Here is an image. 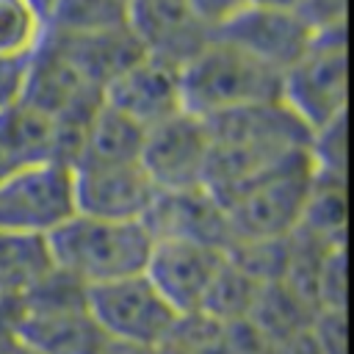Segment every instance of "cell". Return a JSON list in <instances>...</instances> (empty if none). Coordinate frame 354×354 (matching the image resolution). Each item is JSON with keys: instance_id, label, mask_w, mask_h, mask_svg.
Listing matches in <instances>:
<instances>
[{"instance_id": "1", "label": "cell", "mask_w": 354, "mask_h": 354, "mask_svg": "<svg viewBox=\"0 0 354 354\" xmlns=\"http://www.w3.org/2000/svg\"><path fill=\"white\" fill-rule=\"evenodd\" d=\"M205 122L210 130L205 188L213 196H221L266 169L304 152L310 141V130L282 100L227 111Z\"/></svg>"}, {"instance_id": "2", "label": "cell", "mask_w": 354, "mask_h": 354, "mask_svg": "<svg viewBox=\"0 0 354 354\" xmlns=\"http://www.w3.org/2000/svg\"><path fill=\"white\" fill-rule=\"evenodd\" d=\"M152 243L144 221H108L80 213L47 235L53 266L83 288L144 274Z\"/></svg>"}, {"instance_id": "3", "label": "cell", "mask_w": 354, "mask_h": 354, "mask_svg": "<svg viewBox=\"0 0 354 354\" xmlns=\"http://www.w3.org/2000/svg\"><path fill=\"white\" fill-rule=\"evenodd\" d=\"M282 75L235 44L210 36L183 66V111L210 119L227 111L279 100Z\"/></svg>"}, {"instance_id": "4", "label": "cell", "mask_w": 354, "mask_h": 354, "mask_svg": "<svg viewBox=\"0 0 354 354\" xmlns=\"http://www.w3.org/2000/svg\"><path fill=\"white\" fill-rule=\"evenodd\" d=\"M86 290L55 268L19 299L11 337L33 354H102L108 337L86 307Z\"/></svg>"}, {"instance_id": "5", "label": "cell", "mask_w": 354, "mask_h": 354, "mask_svg": "<svg viewBox=\"0 0 354 354\" xmlns=\"http://www.w3.org/2000/svg\"><path fill=\"white\" fill-rule=\"evenodd\" d=\"M313 185L307 149L216 196L227 213L232 241L288 238L301 218Z\"/></svg>"}, {"instance_id": "6", "label": "cell", "mask_w": 354, "mask_h": 354, "mask_svg": "<svg viewBox=\"0 0 354 354\" xmlns=\"http://www.w3.org/2000/svg\"><path fill=\"white\" fill-rule=\"evenodd\" d=\"M279 100L307 130H315L346 113V102H348L346 25L318 30L313 36L304 55L282 72Z\"/></svg>"}, {"instance_id": "7", "label": "cell", "mask_w": 354, "mask_h": 354, "mask_svg": "<svg viewBox=\"0 0 354 354\" xmlns=\"http://www.w3.org/2000/svg\"><path fill=\"white\" fill-rule=\"evenodd\" d=\"M75 213L72 166L66 163H30L0 177V232L47 238Z\"/></svg>"}, {"instance_id": "8", "label": "cell", "mask_w": 354, "mask_h": 354, "mask_svg": "<svg viewBox=\"0 0 354 354\" xmlns=\"http://www.w3.org/2000/svg\"><path fill=\"white\" fill-rule=\"evenodd\" d=\"M86 307L108 340L147 348H160L177 321V313L144 274L88 288Z\"/></svg>"}, {"instance_id": "9", "label": "cell", "mask_w": 354, "mask_h": 354, "mask_svg": "<svg viewBox=\"0 0 354 354\" xmlns=\"http://www.w3.org/2000/svg\"><path fill=\"white\" fill-rule=\"evenodd\" d=\"M210 130L202 116L180 111L144 133L138 163L158 191L205 188Z\"/></svg>"}, {"instance_id": "10", "label": "cell", "mask_w": 354, "mask_h": 354, "mask_svg": "<svg viewBox=\"0 0 354 354\" xmlns=\"http://www.w3.org/2000/svg\"><path fill=\"white\" fill-rule=\"evenodd\" d=\"M75 210L108 221H144L158 188L138 160L72 166Z\"/></svg>"}, {"instance_id": "11", "label": "cell", "mask_w": 354, "mask_h": 354, "mask_svg": "<svg viewBox=\"0 0 354 354\" xmlns=\"http://www.w3.org/2000/svg\"><path fill=\"white\" fill-rule=\"evenodd\" d=\"M224 266V249L160 238L152 243L144 277L166 299V304L183 315L196 313L213 285L218 268Z\"/></svg>"}, {"instance_id": "12", "label": "cell", "mask_w": 354, "mask_h": 354, "mask_svg": "<svg viewBox=\"0 0 354 354\" xmlns=\"http://www.w3.org/2000/svg\"><path fill=\"white\" fill-rule=\"evenodd\" d=\"M213 36L235 44L238 50L249 53L252 58H257L260 64L282 75L288 66H293L304 55L315 30L296 11L243 6Z\"/></svg>"}, {"instance_id": "13", "label": "cell", "mask_w": 354, "mask_h": 354, "mask_svg": "<svg viewBox=\"0 0 354 354\" xmlns=\"http://www.w3.org/2000/svg\"><path fill=\"white\" fill-rule=\"evenodd\" d=\"M102 102L133 119L138 127L149 130L152 124L183 111L180 66L144 53L105 83Z\"/></svg>"}, {"instance_id": "14", "label": "cell", "mask_w": 354, "mask_h": 354, "mask_svg": "<svg viewBox=\"0 0 354 354\" xmlns=\"http://www.w3.org/2000/svg\"><path fill=\"white\" fill-rule=\"evenodd\" d=\"M124 25L147 55L174 66H183L210 39L188 0H127Z\"/></svg>"}, {"instance_id": "15", "label": "cell", "mask_w": 354, "mask_h": 354, "mask_svg": "<svg viewBox=\"0 0 354 354\" xmlns=\"http://www.w3.org/2000/svg\"><path fill=\"white\" fill-rule=\"evenodd\" d=\"M147 230L155 241L174 238L224 249L232 243L227 213L207 188L191 191H158L152 207L144 216Z\"/></svg>"}, {"instance_id": "16", "label": "cell", "mask_w": 354, "mask_h": 354, "mask_svg": "<svg viewBox=\"0 0 354 354\" xmlns=\"http://www.w3.org/2000/svg\"><path fill=\"white\" fill-rule=\"evenodd\" d=\"M47 41L94 86L105 88L108 80H113L122 69H127L133 61L144 55L141 44L133 39L127 28L91 33V36H53L47 33Z\"/></svg>"}, {"instance_id": "17", "label": "cell", "mask_w": 354, "mask_h": 354, "mask_svg": "<svg viewBox=\"0 0 354 354\" xmlns=\"http://www.w3.org/2000/svg\"><path fill=\"white\" fill-rule=\"evenodd\" d=\"M44 160L64 163L58 124L41 111L19 102L6 116H0V163L6 171H11Z\"/></svg>"}, {"instance_id": "18", "label": "cell", "mask_w": 354, "mask_h": 354, "mask_svg": "<svg viewBox=\"0 0 354 354\" xmlns=\"http://www.w3.org/2000/svg\"><path fill=\"white\" fill-rule=\"evenodd\" d=\"M144 133L147 130L138 127L133 119H127L124 113L100 102L97 111L91 113L88 124H86V130H83L80 152H77L72 166H77V163H127V160H138Z\"/></svg>"}, {"instance_id": "19", "label": "cell", "mask_w": 354, "mask_h": 354, "mask_svg": "<svg viewBox=\"0 0 354 354\" xmlns=\"http://www.w3.org/2000/svg\"><path fill=\"white\" fill-rule=\"evenodd\" d=\"M315 313L318 310L313 304H307L285 282H271V285H260L246 321L277 348V346L304 335L310 329Z\"/></svg>"}, {"instance_id": "20", "label": "cell", "mask_w": 354, "mask_h": 354, "mask_svg": "<svg viewBox=\"0 0 354 354\" xmlns=\"http://www.w3.org/2000/svg\"><path fill=\"white\" fill-rule=\"evenodd\" d=\"M55 271L44 235L0 232V296L22 299Z\"/></svg>"}, {"instance_id": "21", "label": "cell", "mask_w": 354, "mask_h": 354, "mask_svg": "<svg viewBox=\"0 0 354 354\" xmlns=\"http://www.w3.org/2000/svg\"><path fill=\"white\" fill-rule=\"evenodd\" d=\"M293 232L326 246H346V180L313 174V185Z\"/></svg>"}, {"instance_id": "22", "label": "cell", "mask_w": 354, "mask_h": 354, "mask_svg": "<svg viewBox=\"0 0 354 354\" xmlns=\"http://www.w3.org/2000/svg\"><path fill=\"white\" fill-rule=\"evenodd\" d=\"M124 25V0H58L47 14L53 36H91Z\"/></svg>"}, {"instance_id": "23", "label": "cell", "mask_w": 354, "mask_h": 354, "mask_svg": "<svg viewBox=\"0 0 354 354\" xmlns=\"http://www.w3.org/2000/svg\"><path fill=\"white\" fill-rule=\"evenodd\" d=\"M47 36V19L30 0H0V58H30Z\"/></svg>"}, {"instance_id": "24", "label": "cell", "mask_w": 354, "mask_h": 354, "mask_svg": "<svg viewBox=\"0 0 354 354\" xmlns=\"http://www.w3.org/2000/svg\"><path fill=\"white\" fill-rule=\"evenodd\" d=\"M257 290H260V285L252 277H246L238 266H232L224 254V266L218 268L213 285L207 288V296L199 310L224 324L243 321L257 299Z\"/></svg>"}, {"instance_id": "25", "label": "cell", "mask_w": 354, "mask_h": 354, "mask_svg": "<svg viewBox=\"0 0 354 354\" xmlns=\"http://www.w3.org/2000/svg\"><path fill=\"white\" fill-rule=\"evenodd\" d=\"M307 158H310L313 174L346 180V113L310 130Z\"/></svg>"}, {"instance_id": "26", "label": "cell", "mask_w": 354, "mask_h": 354, "mask_svg": "<svg viewBox=\"0 0 354 354\" xmlns=\"http://www.w3.org/2000/svg\"><path fill=\"white\" fill-rule=\"evenodd\" d=\"M315 310L346 313V246L332 249L315 279Z\"/></svg>"}, {"instance_id": "27", "label": "cell", "mask_w": 354, "mask_h": 354, "mask_svg": "<svg viewBox=\"0 0 354 354\" xmlns=\"http://www.w3.org/2000/svg\"><path fill=\"white\" fill-rule=\"evenodd\" d=\"M310 337L318 354H348L346 343V313L318 310L310 324Z\"/></svg>"}, {"instance_id": "28", "label": "cell", "mask_w": 354, "mask_h": 354, "mask_svg": "<svg viewBox=\"0 0 354 354\" xmlns=\"http://www.w3.org/2000/svg\"><path fill=\"white\" fill-rule=\"evenodd\" d=\"M30 58H0V116L17 108L25 97Z\"/></svg>"}, {"instance_id": "29", "label": "cell", "mask_w": 354, "mask_h": 354, "mask_svg": "<svg viewBox=\"0 0 354 354\" xmlns=\"http://www.w3.org/2000/svg\"><path fill=\"white\" fill-rule=\"evenodd\" d=\"M299 17L318 33L346 25V0H304Z\"/></svg>"}, {"instance_id": "30", "label": "cell", "mask_w": 354, "mask_h": 354, "mask_svg": "<svg viewBox=\"0 0 354 354\" xmlns=\"http://www.w3.org/2000/svg\"><path fill=\"white\" fill-rule=\"evenodd\" d=\"M194 17L210 30V36L224 25L230 22L243 6H249V0H188Z\"/></svg>"}, {"instance_id": "31", "label": "cell", "mask_w": 354, "mask_h": 354, "mask_svg": "<svg viewBox=\"0 0 354 354\" xmlns=\"http://www.w3.org/2000/svg\"><path fill=\"white\" fill-rule=\"evenodd\" d=\"M102 354H158V348H147V346H130V343H113L108 340Z\"/></svg>"}, {"instance_id": "32", "label": "cell", "mask_w": 354, "mask_h": 354, "mask_svg": "<svg viewBox=\"0 0 354 354\" xmlns=\"http://www.w3.org/2000/svg\"><path fill=\"white\" fill-rule=\"evenodd\" d=\"M304 0H249V6H260V8H277V11H296L301 8Z\"/></svg>"}, {"instance_id": "33", "label": "cell", "mask_w": 354, "mask_h": 354, "mask_svg": "<svg viewBox=\"0 0 354 354\" xmlns=\"http://www.w3.org/2000/svg\"><path fill=\"white\" fill-rule=\"evenodd\" d=\"M158 354H207V351H196V348L177 346V343H163V346L158 348Z\"/></svg>"}, {"instance_id": "34", "label": "cell", "mask_w": 354, "mask_h": 354, "mask_svg": "<svg viewBox=\"0 0 354 354\" xmlns=\"http://www.w3.org/2000/svg\"><path fill=\"white\" fill-rule=\"evenodd\" d=\"M0 354H33L30 348H25V346H19L14 337H8V340H3L0 343Z\"/></svg>"}, {"instance_id": "35", "label": "cell", "mask_w": 354, "mask_h": 354, "mask_svg": "<svg viewBox=\"0 0 354 354\" xmlns=\"http://www.w3.org/2000/svg\"><path fill=\"white\" fill-rule=\"evenodd\" d=\"M30 3H33V6L39 8V14H41V17L47 19V14H50V8H53V6L58 3V0H30Z\"/></svg>"}, {"instance_id": "36", "label": "cell", "mask_w": 354, "mask_h": 354, "mask_svg": "<svg viewBox=\"0 0 354 354\" xmlns=\"http://www.w3.org/2000/svg\"><path fill=\"white\" fill-rule=\"evenodd\" d=\"M6 340H8V337H6ZM0 343H3V340H0Z\"/></svg>"}, {"instance_id": "37", "label": "cell", "mask_w": 354, "mask_h": 354, "mask_svg": "<svg viewBox=\"0 0 354 354\" xmlns=\"http://www.w3.org/2000/svg\"><path fill=\"white\" fill-rule=\"evenodd\" d=\"M124 3H127V0H124Z\"/></svg>"}]
</instances>
